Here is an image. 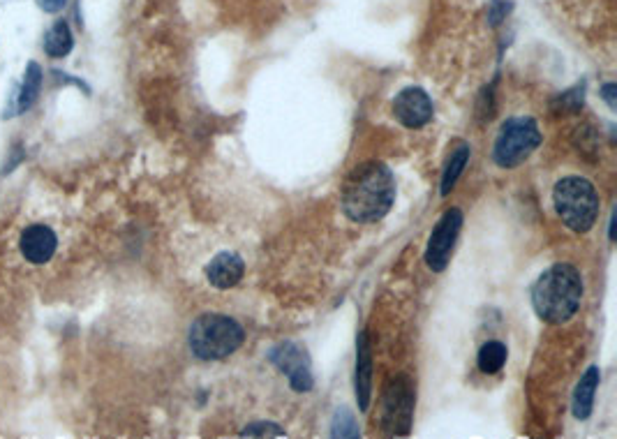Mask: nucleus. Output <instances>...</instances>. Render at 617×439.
Masks as SVG:
<instances>
[{
	"label": "nucleus",
	"instance_id": "nucleus-22",
	"mask_svg": "<svg viewBox=\"0 0 617 439\" xmlns=\"http://www.w3.org/2000/svg\"><path fill=\"white\" fill-rule=\"evenodd\" d=\"M615 95H617V86H615V84H606V86H601V98H604V102L608 104V109H611V111H615V109H617Z\"/></svg>",
	"mask_w": 617,
	"mask_h": 439
},
{
	"label": "nucleus",
	"instance_id": "nucleus-2",
	"mask_svg": "<svg viewBox=\"0 0 617 439\" xmlns=\"http://www.w3.org/2000/svg\"><path fill=\"white\" fill-rule=\"evenodd\" d=\"M583 299V278L571 264H555L532 287V305L541 322L564 324L576 315Z\"/></svg>",
	"mask_w": 617,
	"mask_h": 439
},
{
	"label": "nucleus",
	"instance_id": "nucleus-15",
	"mask_svg": "<svg viewBox=\"0 0 617 439\" xmlns=\"http://www.w3.org/2000/svg\"><path fill=\"white\" fill-rule=\"evenodd\" d=\"M470 155H472L470 144H458L456 148H453L451 158L446 160L444 171H442V190H440L442 197H446L453 188H456L460 174H463L467 162H470Z\"/></svg>",
	"mask_w": 617,
	"mask_h": 439
},
{
	"label": "nucleus",
	"instance_id": "nucleus-18",
	"mask_svg": "<svg viewBox=\"0 0 617 439\" xmlns=\"http://www.w3.org/2000/svg\"><path fill=\"white\" fill-rule=\"evenodd\" d=\"M583 100H585V81L557 95L553 100V111L555 114H576V111L583 109Z\"/></svg>",
	"mask_w": 617,
	"mask_h": 439
},
{
	"label": "nucleus",
	"instance_id": "nucleus-8",
	"mask_svg": "<svg viewBox=\"0 0 617 439\" xmlns=\"http://www.w3.org/2000/svg\"><path fill=\"white\" fill-rule=\"evenodd\" d=\"M269 361L282 375H287L289 386L296 393H308L315 386V377L310 370V356L296 342H280L269 352Z\"/></svg>",
	"mask_w": 617,
	"mask_h": 439
},
{
	"label": "nucleus",
	"instance_id": "nucleus-16",
	"mask_svg": "<svg viewBox=\"0 0 617 439\" xmlns=\"http://www.w3.org/2000/svg\"><path fill=\"white\" fill-rule=\"evenodd\" d=\"M74 47V37L70 26L65 21H56L54 26L49 28L47 35H44V51L51 58H65Z\"/></svg>",
	"mask_w": 617,
	"mask_h": 439
},
{
	"label": "nucleus",
	"instance_id": "nucleus-21",
	"mask_svg": "<svg viewBox=\"0 0 617 439\" xmlns=\"http://www.w3.org/2000/svg\"><path fill=\"white\" fill-rule=\"evenodd\" d=\"M509 10H511V5H504L502 0H495V3L490 5V14H488L490 24H493V26L500 24V21L504 19V14H507Z\"/></svg>",
	"mask_w": 617,
	"mask_h": 439
},
{
	"label": "nucleus",
	"instance_id": "nucleus-17",
	"mask_svg": "<svg viewBox=\"0 0 617 439\" xmlns=\"http://www.w3.org/2000/svg\"><path fill=\"white\" fill-rule=\"evenodd\" d=\"M507 345H502L500 340H488L486 345L479 349L477 366L483 375H497L507 363Z\"/></svg>",
	"mask_w": 617,
	"mask_h": 439
},
{
	"label": "nucleus",
	"instance_id": "nucleus-4",
	"mask_svg": "<svg viewBox=\"0 0 617 439\" xmlns=\"http://www.w3.org/2000/svg\"><path fill=\"white\" fill-rule=\"evenodd\" d=\"M553 204L571 232L587 234L599 218V195L583 176H567L555 185Z\"/></svg>",
	"mask_w": 617,
	"mask_h": 439
},
{
	"label": "nucleus",
	"instance_id": "nucleus-13",
	"mask_svg": "<svg viewBox=\"0 0 617 439\" xmlns=\"http://www.w3.org/2000/svg\"><path fill=\"white\" fill-rule=\"evenodd\" d=\"M40 91H42V68L35 61H31L26 65V74L19 91L14 93L10 107L5 111V118L26 114V111L37 102V98H40Z\"/></svg>",
	"mask_w": 617,
	"mask_h": 439
},
{
	"label": "nucleus",
	"instance_id": "nucleus-19",
	"mask_svg": "<svg viewBox=\"0 0 617 439\" xmlns=\"http://www.w3.org/2000/svg\"><path fill=\"white\" fill-rule=\"evenodd\" d=\"M331 435L333 437H359V426H356L354 416L347 409H338L331 423Z\"/></svg>",
	"mask_w": 617,
	"mask_h": 439
},
{
	"label": "nucleus",
	"instance_id": "nucleus-5",
	"mask_svg": "<svg viewBox=\"0 0 617 439\" xmlns=\"http://www.w3.org/2000/svg\"><path fill=\"white\" fill-rule=\"evenodd\" d=\"M541 144V130L534 118L520 116L502 123L500 135L493 146V160L497 167L514 169L530 158Z\"/></svg>",
	"mask_w": 617,
	"mask_h": 439
},
{
	"label": "nucleus",
	"instance_id": "nucleus-14",
	"mask_svg": "<svg viewBox=\"0 0 617 439\" xmlns=\"http://www.w3.org/2000/svg\"><path fill=\"white\" fill-rule=\"evenodd\" d=\"M599 382H601V372L597 366L587 368V372L581 377V382H578L576 391H574V416L578 421L590 419Z\"/></svg>",
	"mask_w": 617,
	"mask_h": 439
},
{
	"label": "nucleus",
	"instance_id": "nucleus-1",
	"mask_svg": "<svg viewBox=\"0 0 617 439\" xmlns=\"http://www.w3.org/2000/svg\"><path fill=\"white\" fill-rule=\"evenodd\" d=\"M396 202V176L384 162L354 167L343 185V211L352 222H377Z\"/></svg>",
	"mask_w": 617,
	"mask_h": 439
},
{
	"label": "nucleus",
	"instance_id": "nucleus-12",
	"mask_svg": "<svg viewBox=\"0 0 617 439\" xmlns=\"http://www.w3.org/2000/svg\"><path fill=\"white\" fill-rule=\"evenodd\" d=\"M245 264L236 252H218L206 266V280L215 289H232L243 280Z\"/></svg>",
	"mask_w": 617,
	"mask_h": 439
},
{
	"label": "nucleus",
	"instance_id": "nucleus-20",
	"mask_svg": "<svg viewBox=\"0 0 617 439\" xmlns=\"http://www.w3.org/2000/svg\"><path fill=\"white\" fill-rule=\"evenodd\" d=\"M243 437H285V430H282L278 423H250V426H245V430H241Z\"/></svg>",
	"mask_w": 617,
	"mask_h": 439
},
{
	"label": "nucleus",
	"instance_id": "nucleus-9",
	"mask_svg": "<svg viewBox=\"0 0 617 439\" xmlns=\"http://www.w3.org/2000/svg\"><path fill=\"white\" fill-rule=\"evenodd\" d=\"M435 107L430 95L419 86H407L393 100V116L407 130H421L433 121Z\"/></svg>",
	"mask_w": 617,
	"mask_h": 439
},
{
	"label": "nucleus",
	"instance_id": "nucleus-10",
	"mask_svg": "<svg viewBox=\"0 0 617 439\" xmlns=\"http://www.w3.org/2000/svg\"><path fill=\"white\" fill-rule=\"evenodd\" d=\"M356 403L361 412H368L370 396H373V349H370L368 333L361 331L356 338V372H354Z\"/></svg>",
	"mask_w": 617,
	"mask_h": 439
},
{
	"label": "nucleus",
	"instance_id": "nucleus-6",
	"mask_svg": "<svg viewBox=\"0 0 617 439\" xmlns=\"http://www.w3.org/2000/svg\"><path fill=\"white\" fill-rule=\"evenodd\" d=\"M416 393L414 384L407 375L393 377L384 389L382 398V426L389 437L410 435L414 421Z\"/></svg>",
	"mask_w": 617,
	"mask_h": 439
},
{
	"label": "nucleus",
	"instance_id": "nucleus-11",
	"mask_svg": "<svg viewBox=\"0 0 617 439\" xmlns=\"http://www.w3.org/2000/svg\"><path fill=\"white\" fill-rule=\"evenodd\" d=\"M21 255H24L31 264H47L58 248V236L47 225H31L24 229L19 241Z\"/></svg>",
	"mask_w": 617,
	"mask_h": 439
},
{
	"label": "nucleus",
	"instance_id": "nucleus-23",
	"mask_svg": "<svg viewBox=\"0 0 617 439\" xmlns=\"http://www.w3.org/2000/svg\"><path fill=\"white\" fill-rule=\"evenodd\" d=\"M65 3H68V0H37V5H40L44 12H58V10H63Z\"/></svg>",
	"mask_w": 617,
	"mask_h": 439
},
{
	"label": "nucleus",
	"instance_id": "nucleus-7",
	"mask_svg": "<svg viewBox=\"0 0 617 439\" xmlns=\"http://www.w3.org/2000/svg\"><path fill=\"white\" fill-rule=\"evenodd\" d=\"M463 211L460 208H449L444 211V215L437 222L433 234L428 238V248H426V264L430 271L442 273L446 266L451 262L453 248H456V241L460 236V229H463Z\"/></svg>",
	"mask_w": 617,
	"mask_h": 439
},
{
	"label": "nucleus",
	"instance_id": "nucleus-3",
	"mask_svg": "<svg viewBox=\"0 0 617 439\" xmlns=\"http://www.w3.org/2000/svg\"><path fill=\"white\" fill-rule=\"evenodd\" d=\"M245 331L234 317L220 312H206L190 326V352L202 361H222L243 345Z\"/></svg>",
	"mask_w": 617,
	"mask_h": 439
}]
</instances>
